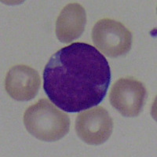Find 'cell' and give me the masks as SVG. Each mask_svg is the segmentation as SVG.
<instances>
[{
  "label": "cell",
  "instance_id": "obj_1",
  "mask_svg": "<svg viewBox=\"0 0 157 157\" xmlns=\"http://www.w3.org/2000/svg\"><path fill=\"white\" fill-rule=\"evenodd\" d=\"M111 82L105 56L84 43H74L57 51L43 71V90L57 107L78 113L103 101Z\"/></svg>",
  "mask_w": 157,
  "mask_h": 157
},
{
  "label": "cell",
  "instance_id": "obj_2",
  "mask_svg": "<svg viewBox=\"0 0 157 157\" xmlns=\"http://www.w3.org/2000/svg\"><path fill=\"white\" fill-rule=\"evenodd\" d=\"M25 128L35 137L43 141H56L66 135L70 119L46 98L31 105L24 114Z\"/></svg>",
  "mask_w": 157,
  "mask_h": 157
},
{
  "label": "cell",
  "instance_id": "obj_3",
  "mask_svg": "<svg viewBox=\"0 0 157 157\" xmlns=\"http://www.w3.org/2000/svg\"><path fill=\"white\" fill-rule=\"evenodd\" d=\"M95 47L105 56L116 57L130 51L132 34L120 21L109 18L98 21L92 30Z\"/></svg>",
  "mask_w": 157,
  "mask_h": 157
},
{
  "label": "cell",
  "instance_id": "obj_4",
  "mask_svg": "<svg viewBox=\"0 0 157 157\" xmlns=\"http://www.w3.org/2000/svg\"><path fill=\"white\" fill-rule=\"evenodd\" d=\"M146 98L147 91L142 82L133 78H122L111 88L109 101L123 116L135 117L142 110Z\"/></svg>",
  "mask_w": 157,
  "mask_h": 157
},
{
  "label": "cell",
  "instance_id": "obj_5",
  "mask_svg": "<svg viewBox=\"0 0 157 157\" xmlns=\"http://www.w3.org/2000/svg\"><path fill=\"white\" fill-rule=\"evenodd\" d=\"M75 128L82 141L89 145H98L109 138L113 133V121L105 109L97 106L77 116Z\"/></svg>",
  "mask_w": 157,
  "mask_h": 157
},
{
  "label": "cell",
  "instance_id": "obj_6",
  "mask_svg": "<svg viewBox=\"0 0 157 157\" xmlns=\"http://www.w3.org/2000/svg\"><path fill=\"white\" fill-rule=\"evenodd\" d=\"M39 72L28 65L13 66L6 76V90L11 98L19 101L33 99L39 92Z\"/></svg>",
  "mask_w": 157,
  "mask_h": 157
},
{
  "label": "cell",
  "instance_id": "obj_7",
  "mask_svg": "<svg viewBox=\"0 0 157 157\" xmlns=\"http://www.w3.org/2000/svg\"><path fill=\"white\" fill-rule=\"evenodd\" d=\"M86 23V11L82 6L77 2L68 4L63 8L56 21L57 39L61 43H71L82 34Z\"/></svg>",
  "mask_w": 157,
  "mask_h": 157
}]
</instances>
